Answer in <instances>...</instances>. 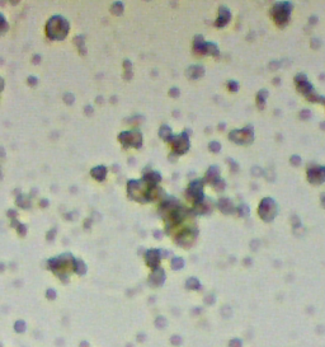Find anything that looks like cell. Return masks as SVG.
I'll return each mask as SVG.
<instances>
[{"instance_id":"obj_15","label":"cell","mask_w":325,"mask_h":347,"mask_svg":"<svg viewBox=\"0 0 325 347\" xmlns=\"http://www.w3.org/2000/svg\"><path fill=\"white\" fill-rule=\"evenodd\" d=\"M142 181L146 185H149V186H158V183L161 182V176H160L159 172L150 171V172H147L146 174H144Z\"/></svg>"},{"instance_id":"obj_47","label":"cell","mask_w":325,"mask_h":347,"mask_svg":"<svg viewBox=\"0 0 325 347\" xmlns=\"http://www.w3.org/2000/svg\"><path fill=\"white\" fill-rule=\"evenodd\" d=\"M217 129H219V130H224V129H225V125H224V123H220V126H219Z\"/></svg>"},{"instance_id":"obj_30","label":"cell","mask_w":325,"mask_h":347,"mask_svg":"<svg viewBox=\"0 0 325 347\" xmlns=\"http://www.w3.org/2000/svg\"><path fill=\"white\" fill-rule=\"evenodd\" d=\"M227 88L231 90V92H238L239 89V84L235 81V80H229L227 81Z\"/></svg>"},{"instance_id":"obj_41","label":"cell","mask_w":325,"mask_h":347,"mask_svg":"<svg viewBox=\"0 0 325 347\" xmlns=\"http://www.w3.org/2000/svg\"><path fill=\"white\" fill-rule=\"evenodd\" d=\"M16 329H17L18 332H23V331L25 329L24 323H23V322H18V323H17V326H16Z\"/></svg>"},{"instance_id":"obj_44","label":"cell","mask_w":325,"mask_h":347,"mask_svg":"<svg viewBox=\"0 0 325 347\" xmlns=\"http://www.w3.org/2000/svg\"><path fill=\"white\" fill-rule=\"evenodd\" d=\"M47 294H48V298H55V291L53 290H48Z\"/></svg>"},{"instance_id":"obj_22","label":"cell","mask_w":325,"mask_h":347,"mask_svg":"<svg viewBox=\"0 0 325 347\" xmlns=\"http://www.w3.org/2000/svg\"><path fill=\"white\" fill-rule=\"evenodd\" d=\"M205 55H212V56H217L219 55V47L212 42H206L205 45Z\"/></svg>"},{"instance_id":"obj_48","label":"cell","mask_w":325,"mask_h":347,"mask_svg":"<svg viewBox=\"0 0 325 347\" xmlns=\"http://www.w3.org/2000/svg\"><path fill=\"white\" fill-rule=\"evenodd\" d=\"M320 127H321L323 130H325V122H321V123H320Z\"/></svg>"},{"instance_id":"obj_29","label":"cell","mask_w":325,"mask_h":347,"mask_svg":"<svg viewBox=\"0 0 325 347\" xmlns=\"http://www.w3.org/2000/svg\"><path fill=\"white\" fill-rule=\"evenodd\" d=\"M75 271L78 272V273H84L85 272V265L81 261H78L76 263H75Z\"/></svg>"},{"instance_id":"obj_17","label":"cell","mask_w":325,"mask_h":347,"mask_svg":"<svg viewBox=\"0 0 325 347\" xmlns=\"http://www.w3.org/2000/svg\"><path fill=\"white\" fill-rule=\"evenodd\" d=\"M205 39H203V36L198 34L194 37L193 41V52L194 53H199V55H205Z\"/></svg>"},{"instance_id":"obj_2","label":"cell","mask_w":325,"mask_h":347,"mask_svg":"<svg viewBox=\"0 0 325 347\" xmlns=\"http://www.w3.org/2000/svg\"><path fill=\"white\" fill-rule=\"evenodd\" d=\"M277 212H278V206H277V203L273 199L264 197L260 201L259 207H258V214H259V216L263 221L269 223V221L274 220Z\"/></svg>"},{"instance_id":"obj_42","label":"cell","mask_w":325,"mask_h":347,"mask_svg":"<svg viewBox=\"0 0 325 347\" xmlns=\"http://www.w3.org/2000/svg\"><path fill=\"white\" fill-rule=\"evenodd\" d=\"M318 22V17H315V16H313V17H310L309 18V23L310 24H315Z\"/></svg>"},{"instance_id":"obj_8","label":"cell","mask_w":325,"mask_h":347,"mask_svg":"<svg viewBox=\"0 0 325 347\" xmlns=\"http://www.w3.org/2000/svg\"><path fill=\"white\" fill-rule=\"evenodd\" d=\"M197 229L196 228H184L180 231H178L177 237H175V242L178 244H180L182 247L187 248L189 245H192L197 238Z\"/></svg>"},{"instance_id":"obj_13","label":"cell","mask_w":325,"mask_h":347,"mask_svg":"<svg viewBox=\"0 0 325 347\" xmlns=\"http://www.w3.org/2000/svg\"><path fill=\"white\" fill-rule=\"evenodd\" d=\"M145 258H146V263L149 266L153 268H156L159 266V261H160V252L156 251V249H150V251L146 252Z\"/></svg>"},{"instance_id":"obj_24","label":"cell","mask_w":325,"mask_h":347,"mask_svg":"<svg viewBox=\"0 0 325 347\" xmlns=\"http://www.w3.org/2000/svg\"><path fill=\"white\" fill-rule=\"evenodd\" d=\"M236 211H238L239 216L245 217V216L249 215V206H247L245 203H241V205H239V206L236 207Z\"/></svg>"},{"instance_id":"obj_49","label":"cell","mask_w":325,"mask_h":347,"mask_svg":"<svg viewBox=\"0 0 325 347\" xmlns=\"http://www.w3.org/2000/svg\"><path fill=\"white\" fill-rule=\"evenodd\" d=\"M2 88H3V80L0 79V90H2Z\"/></svg>"},{"instance_id":"obj_16","label":"cell","mask_w":325,"mask_h":347,"mask_svg":"<svg viewBox=\"0 0 325 347\" xmlns=\"http://www.w3.org/2000/svg\"><path fill=\"white\" fill-rule=\"evenodd\" d=\"M219 178H220V168L217 165H211L210 168L207 169V172H206L205 182H210L212 185L215 181H217Z\"/></svg>"},{"instance_id":"obj_26","label":"cell","mask_w":325,"mask_h":347,"mask_svg":"<svg viewBox=\"0 0 325 347\" xmlns=\"http://www.w3.org/2000/svg\"><path fill=\"white\" fill-rule=\"evenodd\" d=\"M183 266H184V261H183L180 257L173 258V261H171V267H173L174 270H180Z\"/></svg>"},{"instance_id":"obj_31","label":"cell","mask_w":325,"mask_h":347,"mask_svg":"<svg viewBox=\"0 0 325 347\" xmlns=\"http://www.w3.org/2000/svg\"><path fill=\"white\" fill-rule=\"evenodd\" d=\"M252 174H253L254 177H260V176H263V169L259 168L258 165H254L253 168H252Z\"/></svg>"},{"instance_id":"obj_6","label":"cell","mask_w":325,"mask_h":347,"mask_svg":"<svg viewBox=\"0 0 325 347\" xmlns=\"http://www.w3.org/2000/svg\"><path fill=\"white\" fill-rule=\"evenodd\" d=\"M50 267L55 272H57L60 276H64L66 271H69L71 267H75V263L70 254H65V256H60L57 258L51 259Z\"/></svg>"},{"instance_id":"obj_11","label":"cell","mask_w":325,"mask_h":347,"mask_svg":"<svg viewBox=\"0 0 325 347\" xmlns=\"http://www.w3.org/2000/svg\"><path fill=\"white\" fill-rule=\"evenodd\" d=\"M230 19H231V13H230V10L226 7H220L219 8V18L216 19L215 25L219 27V28H222V27H225L229 23Z\"/></svg>"},{"instance_id":"obj_12","label":"cell","mask_w":325,"mask_h":347,"mask_svg":"<svg viewBox=\"0 0 325 347\" xmlns=\"http://www.w3.org/2000/svg\"><path fill=\"white\" fill-rule=\"evenodd\" d=\"M217 207H219V210L221 211V212H224V214H226V215H231V214H234L235 212V206H234V203H233V201L231 200H229V199H226V197H222V199H220L219 201H217Z\"/></svg>"},{"instance_id":"obj_4","label":"cell","mask_w":325,"mask_h":347,"mask_svg":"<svg viewBox=\"0 0 325 347\" xmlns=\"http://www.w3.org/2000/svg\"><path fill=\"white\" fill-rule=\"evenodd\" d=\"M229 139L239 145H249L254 140V127L248 125L241 130H233L229 134Z\"/></svg>"},{"instance_id":"obj_1","label":"cell","mask_w":325,"mask_h":347,"mask_svg":"<svg viewBox=\"0 0 325 347\" xmlns=\"http://www.w3.org/2000/svg\"><path fill=\"white\" fill-rule=\"evenodd\" d=\"M291 11H292V4L290 2L277 3V4L273 5L272 10H270L274 22L277 23V25H281V27L287 24Z\"/></svg>"},{"instance_id":"obj_23","label":"cell","mask_w":325,"mask_h":347,"mask_svg":"<svg viewBox=\"0 0 325 347\" xmlns=\"http://www.w3.org/2000/svg\"><path fill=\"white\" fill-rule=\"evenodd\" d=\"M306 98L310 101V102H321V103H325V97H323V95H320V94H318V93H315L314 90L311 92L309 95H306Z\"/></svg>"},{"instance_id":"obj_34","label":"cell","mask_w":325,"mask_h":347,"mask_svg":"<svg viewBox=\"0 0 325 347\" xmlns=\"http://www.w3.org/2000/svg\"><path fill=\"white\" fill-rule=\"evenodd\" d=\"M302 81H307V76L305 74H297L295 76V83L296 84H299V83H302Z\"/></svg>"},{"instance_id":"obj_7","label":"cell","mask_w":325,"mask_h":347,"mask_svg":"<svg viewBox=\"0 0 325 347\" xmlns=\"http://www.w3.org/2000/svg\"><path fill=\"white\" fill-rule=\"evenodd\" d=\"M189 135H187V131L179 134V135H173V137L170 139V144L173 148V151L177 155H182L184 153H187L189 150Z\"/></svg>"},{"instance_id":"obj_19","label":"cell","mask_w":325,"mask_h":347,"mask_svg":"<svg viewBox=\"0 0 325 347\" xmlns=\"http://www.w3.org/2000/svg\"><path fill=\"white\" fill-rule=\"evenodd\" d=\"M268 90L267 89H260L258 93H256V104H258V108L259 109H263L264 108V104H265V99L268 98Z\"/></svg>"},{"instance_id":"obj_39","label":"cell","mask_w":325,"mask_h":347,"mask_svg":"<svg viewBox=\"0 0 325 347\" xmlns=\"http://www.w3.org/2000/svg\"><path fill=\"white\" fill-rule=\"evenodd\" d=\"M320 45H321V42H320L319 38H313V39H311V47H313V48H318Z\"/></svg>"},{"instance_id":"obj_14","label":"cell","mask_w":325,"mask_h":347,"mask_svg":"<svg viewBox=\"0 0 325 347\" xmlns=\"http://www.w3.org/2000/svg\"><path fill=\"white\" fill-rule=\"evenodd\" d=\"M205 67L202 65H192L185 70V75L191 79H199L205 75Z\"/></svg>"},{"instance_id":"obj_21","label":"cell","mask_w":325,"mask_h":347,"mask_svg":"<svg viewBox=\"0 0 325 347\" xmlns=\"http://www.w3.org/2000/svg\"><path fill=\"white\" fill-rule=\"evenodd\" d=\"M297 90H299L300 93H302L304 95H309L314 90V88H313V85H311V83L302 81V83H299V84H297Z\"/></svg>"},{"instance_id":"obj_46","label":"cell","mask_w":325,"mask_h":347,"mask_svg":"<svg viewBox=\"0 0 325 347\" xmlns=\"http://www.w3.org/2000/svg\"><path fill=\"white\" fill-rule=\"evenodd\" d=\"M321 205H323V207L325 209V195H321Z\"/></svg>"},{"instance_id":"obj_43","label":"cell","mask_w":325,"mask_h":347,"mask_svg":"<svg viewBox=\"0 0 325 347\" xmlns=\"http://www.w3.org/2000/svg\"><path fill=\"white\" fill-rule=\"evenodd\" d=\"M161 234H162V233H161L160 230H155V231H154V235H155L156 239H160V238H161Z\"/></svg>"},{"instance_id":"obj_36","label":"cell","mask_w":325,"mask_h":347,"mask_svg":"<svg viewBox=\"0 0 325 347\" xmlns=\"http://www.w3.org/2000/svg\"><path fill=\"white\" fill-rule=\"evenodd\" d=\"M179 94H180V90L178 88H171L169 90V95L173 97V98H177V97H179Z\"/></svg>"},{"instance_id":"obj_28","label":"cell","mask_w":325,"mask_h":347,"mask_svg":"<svg viewBox=\"0 0 325 347\" xmlns=\"http://www.w3.org/2000/svg\"><path fill=\"white\" fill-rule=\"evenodd\" d=\"M208 149L212 151V153H219L221 150V144L219 141H211L208 144Z\"/></svg>"},{"instance_id":"obj_27","label":"cell","mask_w":325,"mask_h":347,"mask_svg":"<svg viewBox=\"0 0 325 347\" xmlns=\"http://www.w3.org/2000/svg\"><path fill=\"white\" fill-rule=\"evenodd\" d=\"M112 11L114 13V14H117V16H119V14H122V11H123V4L122 3H114L113 5H112Z\"/></svg>"},{"instance_id":"obj_35","label":"cell","mask_w":325,"mask_h":347,"mask_svg":"<svg viewBox=\"0 0 325 347\" xmlns=\"http://www.w3.org/2000/svg\"><path fill=\"white\" fill-rule=\"evenodd\" d=\"M291 221H292V225H293V228L296 229V228H301V220L297 217L296 215H293L292 216V219H291Z\"/></svg>"},{"instance_id":"obj_38","label":"cell","mask_w":325,"mask_h":347,"mask_svg":"<svg viewBox=\"0 0 325 347\" xmlns=\"http://www.w3.org/2000/svg\"><path fill=\"white\" fill-rule=\"evenodd\" d=\"M226 160H227V163H230V164H231L230 167H231L233 172H236V171L239 169V165H238V163H235V162H234L233 159H230V158H229V159H226Z\"/></svg>"},{"instance_id":"obj_25","label":"cell","mask_w":325,"mask_h":347,"mask_svg":"<svg viewBox=\"0 0 325 347\" xmlns=\"http://www.w3.org/2000/svg\"><path fill=\"white\" fill-rule=\"evenodd\" d=\"M212 186H213V189H215V191H219V192H221V191H224V189H225V186H226V183H225V181H224V179L219 178L217 181H215V182L212 183Z\"/></svg>"},{"instance_id":"obj_37","label":"cell","mask_w":325,"mask_h":347,"mask_svg":"<svg viewBox=\"0 0 325 347\" xmlns=\"http://www.w3.org/2000/svg\"><path fill=\"white\" fill-rule=\"evenodd\" d=\"M8 30V25H7V22L4 21V18L0 16V32H4Z\"/></svg>"},{"instance_id":"obj_5","label":"cell","mask_w":325,"mask_h":347,"mask_svg":"<svg viewBox=\"0 0 325 347\" xmlns=\"http://www.w3.org/2000/svg\"><path fill=\"white\" fill-rule=\"evenodd\" d=\"M203 185H205V179H194L189 183L187 191H185V196L187 199L194 205L201 203L202 201H205V195H203Z\"/></svg>"},{"instance_id":"obj_45","label":"cell","mask_w":325,"mask_h":347,"mask_svg":"<svg viewBox=\"0 0 325 347\" xmlns=\"http://www.w3.org/2000/svg\"><path fill=\"white\" fill-rule=\"evenodd\" d=\"M279 83H281V79H279V78H274V79H273V84H274V85H278Z\"/></svg>"},{"instance_id":"obj_9","label":"cell","mask_w":325,"mask_h":347,"mask_svg":"<svg viewBox=\"0 0 325 347\" xmlns=\"http://www.w3.org/2000/svg\"><path fill=\"white\" fill-rule=\"evenodd\" d=\"M118 139L125 146L141 148L142 145V135L139 131H125L119 135Z\"/></svg>"},{"instance_id":"obj_18","label":"cell","mask_w":325,"mask_h":347,"mask_svg":"<svg viewBox=\"0 0 325 347\" xmlns=\"http://www.w3.org/2000/svg\"><path fill=\"white\" fill-rule=\"evenodd\" d=\"M159 136L162 139V140L164 141H170V139L173 137V131H171V129L168 126V125H162V126L160 127V130H159Z\"/></svg>"},{"instance_id":"obj_32","label":"cell","mask_w":325,"mask_h":347,"mask_svg":"<svg viewBox=\"0 0 325 347\" xmlns=\"http://www.w3.org/2000/svg\"><path fill=\"white\" fill-rule=\"evenodd\" d=\"M311 117V111L310 109H302L300 111V118L301 120H309Z\"/></svg>"},{"instance_id":"obj_10","label":"cell","mask_w":325,"mask_h":347,"mask_svg":"<svg viewBox=\"0 0 325 347\" xmlns=\"http://www.w3.org/2000/svg\"><path fill=\"white\" fill-rule=\"evenodd\" d=\"M307 181L313 185H321L325 182V167H311L307 169Z\"/></svg>"},{"instance_id":"obj_20","label":"cell","mask_w":325,"mask_h":347,"mask_svg":"<svg viewBox=\"0 0 325 347\" xmlns=\"http://www.w3.org/2000/svg\"><path fill=\"white\" fill-rule=\"evenodd\" d=\"M91 174H93L94 178H97L98 181H103L107 176V168L104 165H99V167H97V168H94L91 171Z\"/></svg>"},{"instance_id":"obj_40","label":"cell","mask_w":325,"mask_h":347,"mask_svg":"<svg viewBox=\"0 0 325 347\" xmlns=\"http://www.w3.org/2000/svg\"><path fill=\"white\" fill-rule=\"evenodd\" d=\"M268 67L270 69V70H277V69L279 67V62L278 61H272L268 65Z\"/></svg>"},{"instance_id":"obj_33","label":"cell","mask_w":325,"mask_h":347,"mask_svg":"<svg viewBox=\"0 0 325 347\" xmlns=\"http://www.w3.org/2000/svg\"><path fill=\"white\" fill-rule=\"evenodd\" d=\"M290 163H291L292 165H295V167L300 165V164H301V158H300V155H292V157L290 158Z\"/></svg>"},{"instance_id":"obj_3","label":"cell","mask_w":325,"mask_h":347,"mask_svg":"<svg viewBox=\"0 0 325 347\" xmlns=\"http://www.w3.org/2000/svg\"><path fill=\"white\" fill-rule=\"evenodd\" d=\"M67 30H69V24H67L65 19L60 17H53L47 24V32L51 38H57V39L65 38Z\"/></svg>"}]
</instances>
